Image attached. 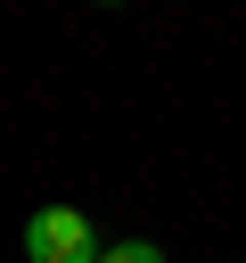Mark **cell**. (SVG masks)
Listing matches in <instances>:
<instances>
[{
    "instance_id": "6da1fadb",
    "label": "cell",
    "mask_w": 246,
    "mask_h": 263,
    "mask_svg": "<svg viewBox=\"0 0 246 263\" xmlns=\"http://www.w3.org/2000/svg\"><path fill=\"white\" fill-rule=\"evenodd\" d=\"M98 255L107 247H98V230H90L82 205H41L25 222V263H98Z\"/></svg>"
},
{
    "instance_id": "7a4b0ae2",
    "label": "cell",
    "mask_w": 246,
    "mask_h": 263,
    "mask_svg": "<svg viewBox=\"0 0 246 263\" xmlns=\"http://www.w3.org/2000/svg\"><path fill=\"white\" fill-rule=\"evenodd\" d=\"M98 263H164V247H148V238H123V247H107Z\"/></svg>"
},
{
    "instance_id": "3957f363",
    "label": "cell",
    "mask_w": 246,
    "mask_h": 263,
    "mask_svg": "<svg viewBox=\"0 0 246 263\" xmlns=\"http://www.w3.org/2000/svg\"><path fill=\"white\" fill-rule=\"evenodd\" d=\"M98 8H123V0H98Z\"/></svg>"
}]
</instances>
